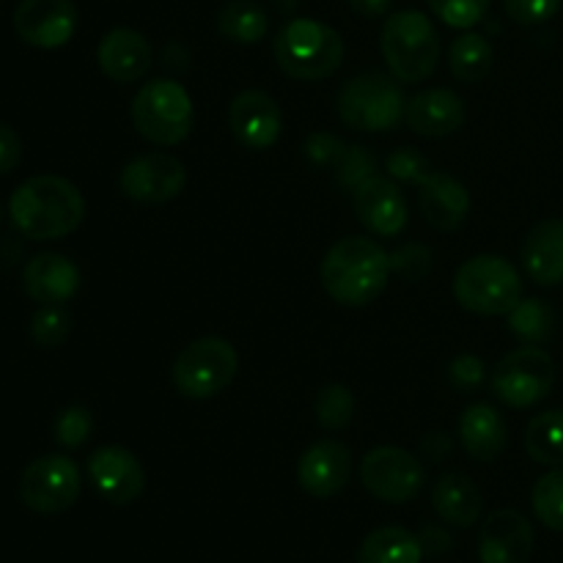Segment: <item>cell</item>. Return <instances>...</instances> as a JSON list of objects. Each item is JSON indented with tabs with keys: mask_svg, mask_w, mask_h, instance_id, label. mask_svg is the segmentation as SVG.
<instances>
[{
	"mask_svg": "<svg viewBox=\"0 0 563 563\" xmlns=\"http://www.w3.org/2000/svg\"><path fill=\"white\" fill-rule=\"evenodd\" d=\"M388 168V176L394 181H401V185H421L429 174H432V163L423 157L418 148L412 146H399L385 163Z\"/></svg>",
	"mask_w": 563,
	"mask_h": 563,
	"instance_id": "d590c367",
	"label": "cell"
},
{
	"mask_svg": "<svg viewBox=\"0 0 563 563\" xmlns=\"http://www.w3.org/2000/svg\"><path fill=\"white\" fill-rule=\"evenodd\" d=\"M352 476V451L339 440H317L302 451L297 462V484L317 500L335 498L344 493Z\"/></svg>",
	"mask_w": 563,
	"mask_h": 563,
	"instance_id": "2e32d148",
	"label": "cell"
},
{
	"mask_svg": "<svg viewBox=\"0 0 563 563\" xmlns=\"http://www.w3.org/2000/svg\"><path fill=\"white\" fill-rule=\"evenodd\" d=\"M88 478L102 500L113 506H130L146 489V471L141 460L124 445H102L88 456Z\"/></svg>",
	"mask_w": 563,
	"mask_h": 563,
	"instance_id": "5bb4252c",
	"label": "cell"
},
{
	"mask_svg": "<svg viewBox=\"0 0 563 563\" xmlns=\"http://www.w3.org/2000/svg\"><path fill=\"white\" fill-rule=\"evenodd\" d=\"M352 203H355V214L374 236H399L407 229L410 220V207L390 176H377L363 181L361 187L352 190Z\"/></svg>",
	"mask_w": 563,
	"mask_h": 563,
	"instance_id": "e0dca14e",
	"label": "cell"
},
{
	"mask_svg": "<svg viewBox=\"0 0 563 563\" xmlns=\"http://www.w3.org/2000/svg\"><path fill=\"white\" fill-rule=\"evenodd\" d=\"M339 119L357 132H390L405 121L407 97L399 80L385 71H361L341 86Z\"/></svg>",
	"mask_w": 563,
	"mask_h": 563,
	"instance_id": "5b68a950",
	"label": "cell"
},
{
	"mask_svg": "<svg viewBox=\"0 0 563 563\" xmlns=\"http://www.w3.org/2000/svg\"><path fill=\"white\" fill-rule=\"evenodd\" d=\"M454 297L478 317H506L522 300V278L509 258L482 253L456 269Z\"/></svg>",
	"mask_w": 563,
	"mask_h": 563,
	"instance_id": "52a82bcc",
	"label": "cell"
},
{
	"mask_svg": "<svg viewBox=\"0 0 563 563\" xmlns=\"http://www.w3.org/2000/svg\"><path fill=\"white\" fill-rule=\"evenodd\" d=\"M344 152V143L333 135H313L311 141L306 143V154L313 159V163H335L339 154Z\"/></svg>",
	"mask_w": 563,
	"mask_h": 563,
	"instance_id": "b9f144b4",
	"label": "cell"
},
{
	"mask_svg": "<svg viewBox=\"0 0 563 563\" xmlns=\"http://www.w3.org/2000/svg\"><path fill=\"white\" fill-rule=\"evenodd\" d=\"M526 451L544 467H563V410H548L531 418L526 429Z\"/></svg>",
	"mask_w": 563,
	"mask_h": 563,
	"instance_id": "f1b7e54d",
	"label": "cell"
},
{
	"mask_svg": "<svg viewBox=\"0 0 563 563\" xmlns=\"http://www.w3.org/2000/svg\"><path fill=\"white\" fill-rule=\"evenodd\" d=\"M93 432V416L88 407L71 405L55 416L53 421V440L66 451H75L88 443Z\"/></svg>",
	"mask_w": 563,
	"mask_h": 563,
	"instance_id": "d6a6232c",
	"label": "cell"
},
{
	"mask_svg": "<svg viewBox=\"0 0 563 563\" xmlns=\"http://www.w3.org/2000/svg\"><path fill=\"white\" fill-rule=\"evenodd\" d=\"M506 319H509V330L522 344L542 346L555 333V311L548 302L539 300V297L520 300L506 313Z\"/></svg>",
	"mask_w": 563,
	"mask_h": 563,
	"instance_id": "f546056e",
	"label": "cell"
},
{
	"mask_svg": "<svg viewBox=\"0 0 563 563\" xmlns=\"http://www.w3.org/2000/svg\"><path fill=\"white\" fill-rule=\"evenodd\" d=\"M9 218L27 240H64L86 220V198L64 176H31L11 192Z\"/></svg>",
	"mask_w": 563,
	"mask_h": 563,
	"instance_id": "6da1fadb",
	"label": "cell"
},
{
	"mask_svg": "<svg viewBox=\"0 0 563 563\" xmlns=\"http://www.w3.org/2000/svg\"><path fill=\"white\" fill-rule=\"evenodd\" d=\"M454 451V440L449 432H429L421 440V454L432 462H443Z\"/></svg>",
	"mask_w": 563,
	"mask_h": 563,
	"instance_id": "7bdbcfd3",
	"label": "cell"
},
{
	"mask_svg": "<svg viewBox=\"0 0 563 563\" xmlns=\"http://www.w3.org/2000/svg\"><path fill=\"white\" fill-rule=\"evenodd\" d=\"M82 493V473L64 454H44L27 462L20 476V500L36 515H64Z\"/></svg>",
	"mask_w": 563,
	"mask_h": 563,
	"instance_id": "30bf717a",
	"label": "cell"
},
{
	"mask_svg": "<svg viewBox=\"0 0 563 563\" xmlns=\"http://www.w3.org/2000/svg\"><path fill=\"white\" fill-rule=\"evenodd\" d=\"M390 253L372 236H344L322 258L319 278L330 300L346 308H363L377 300L388 286Z\"/></svg>",
	"mask_w": 563,
	"mask_h": 563,
	"instance_id": "7a4b0ae2",
	"label": "cell"
},
{
	"mask_svg": "<svg viewBox=\"0 0 563 563\" xmlns=\"http://www.w3.org/2000/svg\"><path fill=\"white\" fill-rule=\"evenodd\" d=\"M344 38L328 22L297 16L278 31L273 44L275 64L291 80L317 82L344 64Z\"/></svg>",
	"mask_w": 563,
	"mask_h": 563,
	"instance_id": "3957f363",
	"label": "cell"
},
{
	"mask_svg": "<svg viewBox=\"0 0 563 563\" xmlns=\"http://www.w3.org/2000/svg\"><path fill=\"white\" fill-rule=\"evenodd\" d=\"M361 482L372 498L383 504H410L427 484V467L412 451L399 445L372 449L361 462Z\"/></svg>",
	"mask_w": 563,
	"mask_h": 563,
	"instance_id": "8fae6325",
	"label": "cell"
},
{
	"mask_svg": "<svg viewBox=\"0 0 563 563\" xmlns=\"http://www.w3.org/2000/svg\"><path fill=\"white\" fill-rule=\"evenodd\" d=\"M418 539H421V548L427 555H443L451 550V537L443 531V528L423 526V531L418 533Z\"/></svg>",
	"mask_w": 563,
	"mask_h": 563,
	"instance_id": "ee69618b",
	"label": "cell"
},
{
	"mask_svg": "<svg viewBox=\"0 0 563 563\" xmlns=\"http://www.w3.org/2000/svg\"><path fill=\"white\" fill-rule=\"evenodd\" d=\"M77 5L71 0H20L14 9V31L36 49H58L77 33Z\"/></svg>",
	"mask_w": 563,
	"mask_h": 563,
	"instance_id": "9a60e30c",
	"label": "cell"
},
{
	"mask_svg": "<svg viewBox=\"0 0 563 563\" xmlns=\"http://www.w3.org/2000/svg\"><path fill=\"white\" fill-rule=\"evenodd\" d=\"M531 506L544 528L563 533V467H553L533 484Z\"/></svg>",
	"mask_w": 563,
	"mask_h": 563,
	"instance_id": "4dcf8cb0",
	"label": "cell"
},
{
	"mask_svg": "<svg viewBox=\"0 0 563 563\" xmlns=\"http://www.w3.org/2000/svg\"><path fill=\"white\" fill-rule=\"evenodd\" d=\"M506 421L498 407L476 401L460 418V443L476 462H495L506 449Z\"/></svg>",
	"mask_w": 563,
	"mask_h": 563,
	"instance_id": "cb8c5ba5",
	"label": "cell"
},
{
	"mask_svg": "<svg viewBox=\"0 0 563 563\" xmlns=\"http://www.w3.org/2000/svg\"><path fill=\"white\" fill-rule=\"evenodd\" d=\"M346 3H350V9L355 11V14L366 16V20H377V16L388 14L394 0H346Z\"/></svg>",
	"mask_w": 563,
	"mask_h": 563,
	"instance_id": "f6af8a7d",
	"label": "cell"
},
{
	"mask_svg": "<svg viewBox=\"0 0 563 563\" xmlns=\"http://www.w3.org/2000/svg\"><path fill=\"white\" fill-rule=\"evenodd\" d=\"M97 64L108 80L137 82L152 69V44L135 27H113L99 42Z\"/></svg>",
	"mask_w": 563,
	"mask_h": 563,
	"instance_id": "ffe728a7",
	"label": "cell"
},
{
	"mask_svg": "<svg viewBox=\"0 0 563 563\" xmlns=\"http://www.w3.org/2000/svg\"><path fill=\"white\" fill-rule=\"evenodd\" d=\"M132 124L137 135L146 137L154 146H179L187 141L196 124L192 97L181 82L170 77L146 82L132 99Z\"/></svg>",
	"mask_w": 563,
	"mask_h": 563,
	"instance_id": "8992f818",
	"label": "cell"
},
{
	"mask_svg": "<svg viewBox=\"0 0 563 563\" xmlns=\"http://www.w3.org/2000/svg\"><path fill=\"white\" fill-rule=\"evenodd\" d=\"M71 333V313L64 306H42L31 317V339L42 350H55Z\"/></svg>",
	"mask_w": 563,
	"mask_h": 563,
	"instance_id": "836d02e7",
	"label": "cell"
},
{
	"mask_svg": "<svg viewBox=\"0 0 563 563\" xmlns=\"http://www.w3.org/2000/svg\"><path fill=\"white\" fill-rule=\"evenodd\" d=\"M493 60H495V49L489 44L487 36L482 33H462L451 42L449 49V66H451V75L456 77L460 82H482L484 77L489 75L493 69Z\"/></svg>",
	"mask_w": 563,
	"mask_h": 563,
	"instance_id": "4316f807",
	"label": "cell"
},
{
	"mask_svg": "<svg viewBox=\"0 0 563 563\" xmlns=\"http://www.w3.org/2000/svg\"><path fill=\"white\" fill-rule=\"evenodd\" d=\"M187 170L179 157L168 152H148L130 159L119 174V190L135 203H168L181 196Z\"/></svg>",
	"mask_w": 563,
	"mask_h": 563,
	"instance_id": "7c38bea8",
	"label": "cell"
},
{
	"mask_svg": "<svg viewBox=\"0 0 563 563\" xmlns=\"http://www.w3.org/2000/svg\"><path fill=\"white\" fill-rule=\"evenodd\" d=\"M563 0H504V9L517 25H542L559 14Z\"/></svg>",
	"mask_w": 563,
	"mask_h": 563,
	"instance_id": "f35d334b",
	"label": "cell"
},
{
	"mask_svg": "<svg viewBox=\"0 0 563 563\" xmlns=\"http://www.w3.org/2000/svg\"><path fill=\"white\" fill-rule=\"evenodd\" d=\"M374 176V157L366 146H344V152L335 159V179L346 190H355L363 181Z\"/></svg>",
	"mask_w": 563,
	"mask_h": 563,
	"instance_id": "8d00e7d4",
	"label": "cell"
},
{
	"mask_svg": "<svg viewBox=\"0 0 563 563\" xmlns=\"http://www.w3.org/2000/svg\"><path fill=\"white\" fill-rule=\"evenodd\" d=\"M240 374V355L234 344L220 335H203L181 346L170 366L174 388L185 399L207 401L223 394Z\"/></svg>",
	"mask_w": 563,
	"mask_h": 563,
	"instance_id": "ba28073f",
	"label": "cell"
},
{
	"mask_svg": "<svg viewBox=\"0 0 563 563\" xmlns=\"http://www.w3.org/2000/svg\"><path fill=\"white\" fill-rule=\"evenodd\" d=\"M0 223H3V207H0Z\"/></svg>",
	"mask_w": 563,
	"mask_h": 563,
	"instance_id": "bcb514c9",
	"label": "cell"
},
{
	"mask_svg": "<svg viewBox=\"0 0 563 563\" xmlns=\"http://www.w3.org/2000/svg\"><path fill=\"white\" fill-rule=\"evenodd\" d=\"M22 163V141L9 124L0 121V176L16 170V165Z\"/></svg>",
	"mask_w": 563,
	"mask_h": 563,
	"instance_id": "60d3db41",
	"label": "cell"
},
{
	"mask_svg": "<svg viewBox=\"0 0 563 563\" xmlns=\"http://www.w3.org/2000/svg\"><path fill=\"white\" fill-rule=\"evenodd\" d=\"M555 385V363L542 346H517L493 368V394L506 407L526 410L548 399Z\"/></svg>",
	"mask_w": 563,
	"mask_h": 563,
	"instance_id": "9c48e42d",
	"label": "cell"
},
{
	"mask_svg": "<svg viewBox=\"0 0 563 563\" xmlns=\"http://www.w3.org/2000/svg\"><path fill=\"white\" fill-rule=\"evenodd\" d=\"M80 267L64 253H38L22 269L25 295L38 306H64L80 291Z\"/></svg>",
	"mask_w": 563,
	"mask_h": 563,
	"instance_id": "d6986e66",
	"label": "cell"
},
{
	"mask_svg": "<svg viewBox=\"0 0 563 563\" xmlns=\"http://www.w3.org/2000/svg\"><path fill=\"white\" fill-rule=\"evenodd\" d=\"M423 555L416 533L401 526H383L363 539L355 563H421Z\"/></svg>",
	"mask_w": 563,
	"mask_h": 563,
	"instance_id": "484cf974",
	"label": "cell"
},
{
	"mask_svg": "<svg viewBox=\"0 0 563 563\" xmlns=\"http://www.w3.org/2000/svg\"><path fill=\"white\" fill-rule=\"evenodd\" d=\"M432 14L449 27L471 31L487 16L489 0H427Z\"/></svg>",
	"mask_w": 563,
	"mask_h": 563,
	"instance_id": "e575fe53",
	"label": "cell"
},
{
	"mask_svg": "<svg viewBox=\"0 0 563 563\" xmlns=\"http://www.w3.org/2000/svg\"><path fill=\"white\" fill-rule=\"evenodd\" d=\"M390 267L407 280H421L432 269V253L421 242H407L399 251L390 253Z\"/></svg>",
	"mask_w": 563,
	"mask_h": 563,
	"instance_id": "74e56055",
	"label": "cell"
},
{
	"mask_svg": "<svg viewBox=\"0 0 563 563\" xmlns=\"http://www.w3.org/2000/svg\"><path fill=\"white\" fill-rule=\"evenodd\" d=\"M418 209L423 220L438 231H456L471 212V196L460 179L445 170H432L418 185Z\"/></svg>",
	"mask_w": 563,
	"mask_h": 563,
	"instance_id": "44dd1931",
	"label": "cell"
},
{
	"mask_svg": "<svg viewBox=\"0 0 563 563\" xmlns=\"http://www.w3.org/2000/svg\"><path fill=\"white\" fill-rule=\"evenodd\" d=\"M432 506L443 522L454 528H473L482 520L484 495L465 473H445L432 489Z\"/></svg>",
	"mask_w": 563,
	"mask_h": 563,
	"instance_id": "d4e9b609",
	"label": "cell"
},
{
	"mask_svg": "<svg viewBox=\"0 0 563 563\" xmlns=\"http://www.w3.org/2000/svg\"><path fill=\"white\" fill-rule=\"evenodd\" d=\"M229 126L242 148L267 152L284 135V110L267 91L247 88L231 99Z\"/></svg>",
	"mask_w": 563,
	"mask_h": 563,
	"instance_id": "4fadbf2b",
	"label": "cell"
},
{
	"mask_svg": "<svg viewBox=\"0 0 563 563\" xmlns=\"http://www.w3.org/2000/svg\"><path fill=\"white\" fill-rule=\"evenodd\" d=\"M313 412H317L319 427L330 429V432H341V429L350 427L352 416H355V396L346 385L330 383L319 390Z\"/></svg>",
	"mask_w": 563,
	"mask_h": 563,
	"instance_id": "1f68e13d",
	"label": "cell"
},
{
	"mask_svg": "<svg viewBox=\"0 0 563 563\" xmlns=\"http://www.w3.org/2000/svg\"><path fill=\"white\" fill-rule=\"evenodd\" d=\"M522 267L539 286L563 284V218L539 220L522 242Z\"/></svg>",
	"mask_w": 563,
	"mask_h": 563,
	"instance_id": "603a6c76",
	"label": "cell"
},
{
	"mask_svg": "<svg viewBox=\"0 0 563 563\" xmlns=\"http://www.w3.org/2000/svg\"><path fill=\"white\" fill-rule=\"evenodd\" d=\"M484 374H487V366L476 355H460L449 363V383L462 394H473L484 383Z\"/></svg>",
	"mask_w": 563,
	"mask_h": 563,
	"instance_id": "ab89813d",
	"label": "cell"
},
{
	"mask_svg": "<svg viewBox=\"0 0 563 563\" xmlns=\"http://www.w3.org/2000/svg\"><path fill=\"white\" fill-rule=\"evenodd\" d=\"M269 16L256 0H229L218 11V31L234 44H256L267 36Z\"/></svg>",
	"mask_w": 563,
	"mask_h": 563,
	"instance_id": "83f0119b",
	"label": "cell"
},
{
	"mask_svg": "<svg viewBox=\"0 0 563 563\" xmlns=\"http://www.w3.org/2000/svg\"><path fill=\"white\" fill-rule=\"evenodd\" d=\"M379 49L390 75L399 82H423L434 75L440 60V36L423 11L405 9L385 20Z\"/></svg>",
	"mask_w": 563,
	"mask_h": 563,
	"instance_id": "277c9868",
	"label": "cell"
},
{
	"mask_svg": "<svg viewBox=\"0 0 563 563\" xmlns=\"http://www.w3.org/2000/svg\"><path fill=\"white\" fill-rule=\"evenodd\" d=\"M537 544L531 520L517 509H498L482 522L478 561L482 563H528Z\"/></svg>",
	"mask_w": 563,
	"mask_h": 563,
	"instance_id": "ac0fdd59",
	"label": "cell"
},
{
	"mask_svg": "<svg viewBox=\"0 0 563 563\" xmlns=\"http://www.w3.org/2000/svg\"><path fill=\"white\" fill-rule=\"evenodd\" d=\"M405 121L416 135L445 137L465 124V102L451 88H427L407 99Z\"/></svg>",
	"mask_w": 563,
	"mask_h": 563,
	"instance_id": "7402d4cb",
	"label": "cell"
}]
</instances>
